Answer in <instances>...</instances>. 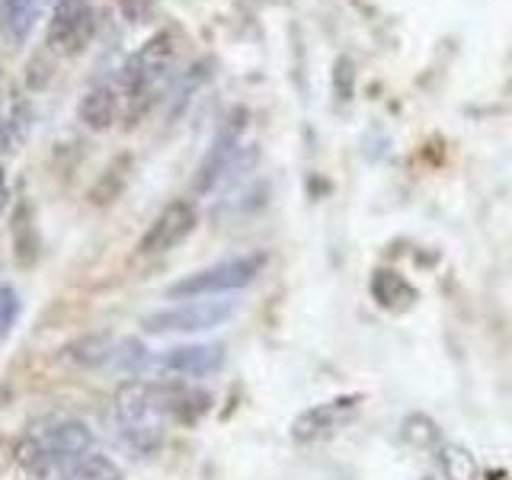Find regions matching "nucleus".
<instances>
[{"label": "nucleus", "instance_id": "obj_19", "mask_svg": "<svg viewBox=\"0 0 512 480\" xmlns=\"http://www.w3.org/2000/svg\"><path fill=\"white\" fill-rule=\"evenodd\" d=\"M400 436H404L416 448H426V445H436L439 442V426L432 423L429 416L413 413V416H407V420H404V426H400Z\"/></svg>", "mask_w": 512, "mask_h": 480}, {"label": "nucleus", "instance_id": "obj_11", "mask_svg": "<svg viewBox=\"0 0 512 480\" xmlns=\"http://www.w3.org/2000/svg\"><path fill=\"white\" fill-rule=\"evenodd\" d=\"M36 20H39L36 0H0V32H4V39L13 48L26 45Z\"/></svg>", "mask_w": 512, "mask_h": 480}, {"label": "nucleus", "instance_id": "obj_10", "mask_svg": "<svg viewBox=\"0 0 512 480\" xmlns=\"http://www.w3.org/2000/svg\"><path fill=\"white\" fill-rule=\"evenodd\" d=\"M116 116H119V93L109 84L84 93V100L77 106V119L84 122V128H90V132H106V128H112V122H116Z\"/></svg>", "mask_w": 512, "mask_h": 480}, {"label": "nucleus", "instance_id": "obj_9", "mask_svg": "<svg viewBox=\"0 0 512 480\" xmlns=\"http://www.w3.org/2000/svg\"><path fill=\"white\" fill-rule=\"evenodd\" d=\"M42 445H45V452L52 455V461L58 464H68L80 455H87L93 452V432L87 423H80V420H61L55 426H48L45 429V436H42Z\"/></svg>", "mask_w": 512, "mask_h": 480}, {"label": "nucleus", "instance_id": "obj_8", "mask_svg": "<svg viewBox=\"0 0 512 480\" xmlns=\"http://www.w3.org/2000/svg\"><path fill=\"white\" fill-rule=\"evenodd\" d=\"M359 404H362V397L352 394V397H336V400H327V404H317L311 410H304L292 423V439L295 442H317V439L330 436V432H336L343 423H349L352 416H356Z\"/></svg>", "mask_w": 512, "mask_h": 480}, {"label": "nucleus", "instance_id": "obj_7", "mask_svg": "<svg viewBox=\"0 0 512 480\" xmlns=\"http://www.w3.org/2000/svg\"><path fill=\"white\" fill-rule=\"evenodd\" d=\"M221 365H224V346L218 343L173 346L148 362L151 372L170 375V378H205V375H215Z\"/></svg>", "mask_w": 512, "mask_h": 480}, {"label": "nucleus", "instance_id": "obj_18", "mask_svg": "<svg viewBox=\"0 0 512 480\" xmlns=\"http://www.w3.org/2000/svg\"><path fill=\"white\" fill-rule=\"evenodd\" d=\"M26 234L32 237V221H29L26 205H20V208H16V215H13L16 263H20V266H32V263H36V244H32V240H26Z\"/></svg>", "mask_w": 512, "mask_h": 480}, {"label": "nucleus", "instance_id": "obj_1", "mask_svg": "<svg viewBox=\"0 0 512 480\" xmlns=\"http://www.w3.org/2000/svg\"><path fill=\"white\" fill-rule=\"evenodd\" d=\"M269 256L266 253H244V256H231V260L205 266L199 272H189L180 282H173L167 288V295L176 301H192V298H212L224 292H237V288H247L256 282V276L266 269Z\"/></svg>", "mask_w": 512, "mask_h": 480}, {"label": "nucleus", "instance_id": "obj_24", "mask_svg": "<svg viewBox=\"0 0 512 480\" xmlns=\"http://www.w3.org/2000/svg\"><path fill=\"white\" fill-rule=\"evenodd\" d=\"M423 480H432V477H423Z\"/></svg>", "mask_w": 512, "mask_h": 480}, {"label": "nucleus", "instance_id": "obj_17", "mask_svg": "<svg viewBox=\"0 0 512 480\" xmlns=\"http://www.w3.org/2000/svg\"><path fill=\"white\" fill-rule=\"evenodd\" d=\"M16 461H20V468L29 477H39V480L48 477V474H52V468H55V461H52V455L45 452L42 439H32V436L16 442Z\"/></svg>", "mask_w": 512, "mask_h": 480}, {"label": "nucleus", "instance_id": "obj_22", "mask_svg": "<svg viewBox=\"0 0 512 480\" xmlns=\"http://www.w3.org/2000/svg\"><path fill=\"white\" fill-rule=\"evenodd\" d=\"M128 23H144L154 13V0H119Z\"/></svg>", "mask_w": 512, "mask_h": 480}, {"label": "nucleus", "instance_id": "obj_16", "mask_svg": "<svg viewBox=\"0 0 512 480\" xmlns=\"http://www.w3.org/2000/svg\"><path fill=\"white\" fill-rule=\"evenodd\" d=\"M112 352H116V340H112V336H103V333L84 336V340L68 346V356L80 365H109Z\"/></svg>", "mask_w": 512, "mask_h": 480}, {"label": "nucleus", "instance_id": "obj_15", "mask_svg": "<svg viewBox=\"0 0 512 480\" xmlns=\"http://www.w3.org/2000/svg\"><path fill=\"white\" fill-rule=\"evenodd\" d=\"M436 461L445 480H477V461L468 448L458 442H442Z\"/></svg>", "mask_w": 512, "mask_h": 480}, {"label": "nucleus", "instance_id": "obj_5", "mask_svg": "<svg viewBox=\"0 0 512 480\" xmlns=\"http://www.w3.org/2000/svg\"><path fill=\"white\" fill-rule=\"evenodd\" d=\"M96 32V13L90 0H58L52 23H48V45L58 55H77L90 45Z\"/></svg>", "mask_w": 512, "mask_h": 480}, {"label": "nucleus", "instance_id": "obj_12", "mask_svg": "<svg viewBox=\"0 0 512 480\" xmlns=\"http://www.w3.org/2000/svg\"><path fill=\"white\" fill-rule=\"evenodd\" d=\"M372 295L384 311H404L416 301V288L391 269H378L372 276Z\"/></svg>", "mask_w": 512, "mask_h": 480}, {"label": "nucleus", "instance_id": "obj_23", "mask_svg": "<svg viewBox=\"0 0 512 480\" xmlns=\"http://www.w3.org/2000/svg\"><path fill=\"white\" fill-rule=\"evenodd\" d=\"M7 199H10V186H7V170H4V164H0V215H4V208H7Z\"/></svg>", "mask_w": 512, "mask_h": 480}, {"label": "nucleus", "instance_id": "obj_14", "mask_svg": "<svg viewBox=\"0 0 512 480\" xmlns=\"http://www.w3.org/2000/svg\"><path fill=\"white\" fill-rule=\"evenodd\" d=\"M61 477L64 480H125L119 464L100 452H87L68 464H61Z\"/></svg>", "mask_w": 512, "mask_h": 480}, {"label": "nucleus", "instance_id": "obj_13", "mask_svg": "<svg viewBox=\"0 0 512 480\" xmlns=\"http://www.w3.org/2000/svg\"><path fill=\"white\" fill-rule=\"evenodd\" d=\"M32 119H36V112H32L29 103H13L10 112L4 119H0V157L4 154H16L26 144L29 132H32Z\"/></svg>", "mask_w": 512, "mask_h": 480}, {"label": "nucleus", "instance_id": "obj_3", "mask_svg": "<svg viewBox=\"0 0 512 480\" xmlns=\"http://www.w3.org/2000/svg\"><path fill=\"white\" fill-rule=\"evenodd\" d=\"M237 304L234 301H183L173 304V308L154 311L141 320V330L151 336H173V333H205L215 330L221 324H228L234 317Z\"/></svg>", "mask_w": 512, "mask_h": 480}, {"label": "nucleus", "instance_id": "obj_4", "mask_svg": "<svg viewBox=\"0 0 512 480\" xmlns=\"http://www.w3.org/2000/svg\"><path fill=\"white\" fill-rule=\"evenodd\" d=\"M247 119H250L247 109H234L231 116L221 122L212 148H208V154L202 157V164L196 170V192L199 196H208V192L224 183V176H228L231 164L240 154V138H244Z\"/></svg>", "mask_w": 512, "mask_h": 480}, {"label": "nucleus", "instance_id": "obj_20", "mask_svg": "<svg viewBox=\"0 0 512 480\" xmlns=\"http://www.w3.org/2000/svg\"><path fill=\"white\" fill-rule=\"evenodd\" d=\"M352 90H356V68H352V61L346 55H340L333 61V93L336 100L346 103L352 100Z\"/></svg>", "mask_w": 512, "mask_h": 480}, {"label": "nucleus", "instance_id": "obj_2", "mask_svg": "<svg viewBox=\"0 0 512 480\" xmlns=\"http://www.w3.org/2000/svg\"><path fill=\"white\" fill-rule=\"evenodd\" d=\"M176 32L164 29V32H157V36H151L148 42H144L138 52L128 58L122 64V74H119V84L125 90L128 100H144L160 80L167 77L170 71V64L176 58Z\"/></svg>", "mask_w": 512, "mask_h": 480}, {"label": "nucleus", "instance_id": "obj_6", "mask_svg": "<svg viewBox=\"0 0 512 480\" xmlns=\"http://www.w3.org/2000/svg\"><path fill=\"white\" fill-rule=\"evenodd\" d=\"M196 224H199L196 205H192L189 199H173L164 212L151 221V228L144 231V237L138 240V253L157 256V253H167L173 247H180L183 240L196 231Z\"/></svg>", "mask_w": 512, "mask_h": 480}, {"label": "nucleus", "instance_id": "obj_21", "mask_svg": "<svg viewBox=\"0 0 512 480\" xmlns=\"http://www.w3.org/2000/svg\"><path fill=\"white\" fill-rule=\"evenodd\" d=\"M16 317H20V295H16L13 285H0V340L10 336Z\"/></svg>", "mask_w": 512, "mask_h": 480}]
</instances>
